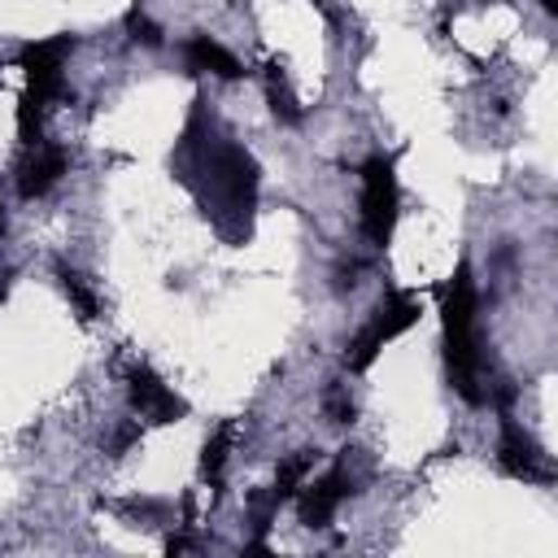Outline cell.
I'll return each instance as SVG.
<instances>
[{"instance_id": "cell-2", "label": "cell", "mask_w": 558, "mask_h": 558, "mask_svg": "<svg viewBox=\"0 0 558 558\" xmlns=\"http://www.w3.org/2000/svg\"><path fill=\"white\" fill-rule=\"evenodd\" d=\"M419 302L410 297V293H393V297H384L380 306H376V315L367 319V328L354 337V345H350V354H345V367L354 371V376H363V371H371L376 367V358L384 354V345H393L397 337H406L415 324H419Z\"/></svg>"}, {"instance_id": "cell-3", "label": "cell", "mask_w": 558, "mask_h": 558, "mask_svg": "<svg viewBox=\"0 0 558 558\" xmlns=\"http://www.w3.org/2000/svg\"><path fill=\"white\" fill-rule=\"evenodd\" d=\"M205 170H210V192H214V205L236 214V218H249L253 214V201H257V162L236 149V144H218L210 157H205Z\"/></svg>"}, {"instance_id": "cell-1", "label": "cell", "mask_w": 558, "mask_h": 558, "mask_svg": "<svg viewBox=\"0 0 558 558\" xmlns=\"http://www.w3.org/2000/svg\"><path fill=\"white\" fill-rule=\"evenodd\" d=\"M475 279L471 266L462 262L454 270V284L445 289V306H441V328H445V367H449V384L458 389L462 402L484 406L489 402V384H484V354H480V332H475Z\"/></svg>"}, {"instance_id": "cell-8", "label": "cell", "mask_w": 558, "mask_h": 558, "mask_svg": "<svg viewBox=\"0 0 558 558\" xmlns=\"http://www.w3.org/2000/svg\"><path fill=\"white\" fill-rule=\"evenodd\" d=\"M62 175H66V153L58 149V144H36V153L23 162V170H18V192H23V201H40V196H49L58 183H62Z\"/></svg>"}, {"instance_id": "cell-4", "label": "cell", "mask_w": 558, "mask_h": 558, "mask_svg": "<svg viewBox=\"0 0 558 558\" xmlns=\"http://www.w3.org/2000/svg\"><path fill=\"white\" fill-rule=\"evenodd\" d=\"M397 205H402V188H397V162L376 153L363 162V236L371 244H389L393 227H397Z\"/></svg>"}, {"instance_id": "cell-10", "label": "cell", "mask_w": 558, "mask_h": 558, "mask_svg": "<svg viewBox=\"0 0 558 558\" xmlns=\"http://www.w3.org/2000/svg\"><path fill=\"white\" fill-rule=\"evenodd\" d=\"M188 71H196V75H218V79H240V75H244V66H240L218 40H210V36H192V40H188Z\"/></svg>"}, {"instance_id": "cell-14", "label": "cell", "mask_w": 558, "mask_h": 558, "mask_svg": "<svg viewBox=\"0 0 558 558\" xmlns=\"http://www.w3.org/2000/svg\"><path fill=\"white\" fill-rule=\"evenodd\" d=\"M227 458H231V423H223L210 441H205V454H201V475L210 484H223V471H227Z\"/></svg>"}, {"instance_id": "cell-5", "label": "cell", "mask_w": 558, "mask_h": 558, "mask_svg": "<svg viewBox=\"0 0 558 558\" xmlns=\"http://www.w3.org/2000/svg\"><path fill=\"white\" fill-rule=\"evenodd\" d=\"M75 53V40L71 36H58V40H40V45H27L18 53V66L27 71V88L45 101H66V58Z\"/></svg>"}, {"instance_id": "cell-22", "label": "cell", "mask_w": 558, "mask_h": 558, "mask_svg": "<svg viewBox=\"0 0 558 558\" xmlns=\"http://www.w3.org/2000/svg\"><path fill=\"white\" fill-rule=\"evenodd\" d=\"M0 231H5V205H0Z\"/></svg>"}, {"instance_id": "cell-11", "label": "cell", "mask_w": 558, "mask_h": 558, "mask_svg": "<svg viewBox=\"0 0 558 558\" xmlns=\"http://www.w3.org/2000/svg\"><path fill=\"white\" fill-rule=\"evenodd\" d=\"M315 462H319V449H297L293 458L279 462V475H275V497L289 502L302 493V484L315 475Z\"/></svg>"}, {"instance_id": "cell-18", "label": "cell", "mask_w": 558, "mask_h": 558, "mask_svg": "<svg viewBox=\"0 0 558 558\" xmlns=\"http://www.w3.org/2000/svg\"><path fill=\"white\" fill-rule=\"evenodd\" d=\"M136 441H140V423H127V428H118V436H114V454L131 449Z\"/></svg>"}, {"instance_id": "cell-16", "label": "cell", "mask_w": 558, "mask_h": 558, "mask_svg": "<svg viewBox=\"0 0 558 558\" xmlns=\"http://www.w3.org/2000/svg\"><path fill=\"white\" fill-rule=\"evenodd\" d=\"M324 415H328L332 423H354V397H350L345 384H332V389L324 393Z\"/></svg>"}, {"instance_id": "cell-20", "label": "cell", "mask_w": 558, "mask_h": 558, "mask_svg": "<svg viewBox=\"0 0 558 558\" xmlns=\"http://www.w3.org/2000/svg\"><path fill=\"white\" fill-rule=\"evenodd\" d=\"M188 545H192V541H188V536H170V541H166V549H170V554H183V549H188Z\"/></svg>"}, {"instance_id": "cell-6", "label": "cell", "mask_w": 558, "mask_h": 558, "mask_svg": "<svg viewBox=\"0 0 558 558\" xmlns=\"http://www.w3.org/2000/svg\"><path fill=\"white\" fill-rule=\"evenodd\" d=\"M497 462L506 475L523 480V484H554V467H549V454L515 423V419H502V441H497Z\"/></svg>"}, {"instance_id": "cell-21", "label": "cell", "mask_w": 558, "mask_h": 558, "mask_svg": "<svg viewBox=\"0 0 558 558\" xmlns=\"http://www.w3.org/2000/svg\"><path fill=\"white\" fill-rule=\"evenodd\" d=\"M541 10L545 14H558V0H541Z\"/></svg>"}, {"instance_id": "cell-15", "label": "cell", "mask_w": 558, "mask_h": 558, "mask_svg": "<svg viewBox=\"0 0 558 558\" xmlns=\"http://www.w3.org/2000/svg\"><path fill=\"white\" fill-rule=\"evenodd\" d=\"M45 105H49V101H45V97H36L31 88H27V92H23V101H18V140H23V144H31V149L40 144Z\"/></svg>"}, {"instance_id": "cell-17", "label": "cell", "mask_w": 558, "mask_h": 558, "mask_svg": "<svg viewBox=\"0 0 558 558\" xmlns=\"http://www.w3.org/2000/svg\"><path fill=\"white\" fill-rule=\"evenodd\" d=\"M127 31H131V40H136V45H144V49H162V27H157V23H149L140 5L127 14Z\"/></svg>"}, {"instance_id": "cell-19", "label": "cell", "mask_w": 558, "mask_h": 558, "mask_svg": "<svg viewBox=\"0 0 558 558\" xmlns=\"http://www.w3.org/2000/svg\"><path fill=\"white\" fill-rule=\"evenodd\" d=\"M358 270H363V266H358V262H350V266H341V270H337V289H341V293H345V289H354V284H358V279H354V275H358Z\"/></svg>"}, {"instance_id": "cell-24", "label": "cell", "mask_w": 558, "mask_h": 558, "mask_svg": "<svg viewBox=\"0 0 558 558\" xmlns=\"http://www.w3.org/2000/svg\"><path fill=\"white\" fill-rule=\"evenodd\" d=\"M484 5H502V0H484Z\"/></svg>"}, {"instance_id": "cell-9", "label": "cell", "mask_w": 558, "mask_h": 558, "mask_svg": "<svg viewBox=\"0 0 558 558\" xmlns=\"http://www.w3.org/2000/svg\"><path fill=\"white\" fill-rule=\"evenodd\" d=\"M350 475H345V467H332L328 475H319L310 489H306V497H302V523L306 528H328L332 523V515H337V506L350 497Z\"/></svg>"}, {"instance_id": "cell-13", "label": "cell", "mask_w": 558, "mask_h": 558, "mask_svg": "<svg viewBox=\"0 0 558 558\" xmlns=\"http://www.w3.org/2000/svg\"><path fill=\"white\" fill-rule=\"evenodd\" d=\"M58 279H62V293H66V302L75 306V315L84 319V324H92L97 319V293L88 289V279L79 275V270H71V266H58Z\"/></svg>"}, {"instance_id": "cell-7", "label": "cell", "mask_w": 558, "mask_h": 558, "mask_svg": "<svg viewBox=\"0 0 558 558\" xmlns=\"http://www.w3.org/2000/svg\"><path fill=\"white\" fill-rule=\"evenodd\" d=\"M127 397H131V410L144 419V423H179L188 415V402L175 397L166 389V380L149 367H127Z\"/></svg>"}, {"instance_id": "cell-12", "label": "cell", "mask_w": 558, "mask_h": 558, "mask_svg": "<svg viewBox=\"0 0 558 558\" xmlns=\"http://www.w3.org/2000/svg\"><path fill=\"white\" fill-rule=\"evenodd\" d=\"M266 101H270V114L284 123V127H297V123H302V105H297V97L289 92L284 71H279L275 62L266 66Z\"/></svg>"}, {"instance_id": "cell-23", "label": "cell", "mask_w": 558, "mask_h": 558, "mask_svg": "<svg viewBox=\"0 0 558 558\" xmlns=\"http://www.w3.org/2000/svg\"><path fill=\"white\" fill-rule=\"evenodd\" d=\"M5 297H10V289H5V284H0V302H5Z\"/></svg>"}]
</instances>
